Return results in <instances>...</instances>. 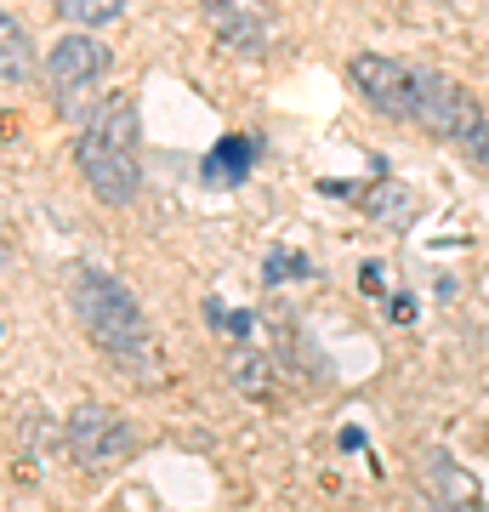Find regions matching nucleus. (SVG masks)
Returning a JSON list of instances; mask_svg holds the SVG:
<instances>
[{
	"label": "nucleus",
	"mask_w": 489,
	"mask_h": 512,
	"mask_svg": "<svg viewBox=\"0 0 489 512\" xmlns=\"http://www.w3.org/2000/svg\"><path fill=\"white\" fill-rule=\"evenodd\" d=\"M69 296H74V319H80V330L97 342V353H103L120 376H131V382H160V348H154V330H148L137 296H131L120 279L97 274V268H74Z\"/></svg>",
	"instance_id": "obj_1"
},
{
	"label": "nucleus",
	"mask_w": 489,
	"mask_h": 512,
	"mask_svg": "<svg viewBox=\"0 0 489 512\" xmlns=\"http://www.w3.org/2000/svg\"><path fill=\"white\" fill-rule=\"evenodd\" d=\"M137 137H143V120H137V103L126 92L103 97L91 120L80 126V143H74V165L86 188L103 205H131L137 188H143V160H137Z\"/></svg>",
	"instance_id": "obj_2"
},
{
	"label": "nucleus",
	"mask_w": 489,
	"mask_h": 512,
	"mask_svg": "<svg viewBox=\"0 0 489 512\" xmlns=\"http://www.w3.org/2000/svg\"><path fill=\"white\" fill-rule=\"evenodd\" d=\"M63 450L80 473H114L137 450V427L109 404H74V416L63 421Z\"/></svg>",
	"instance_id": "obj_3"
},
{
	"label": "nucleus",
	"mask_w": 489,
	"mask_h": 512,
	"mask_svg": "<svg viewBox=\"0 0 489 512\" xmlns=\"http://www.w3.org/2000/svg\"><path fill=\"white\" fill-rule=\"evenodd\" d=\"M109 46L91 35H63L52 46V57H46V86H52L57 109L69 114V120H91V109L80 103L86 92H97V80L109 74Z\"/></svg>",
	"instance_id": "obj_4"
},
{
	"label": "nucleus",
	"mask_w": 489,
	"mask_h": 512,
	"mask_svg": "<svg viewBox=\"0 0 489 512\" xmlns=\"http://www.w3.org/2000/svg\"><path fill=\"white\" fill-rule=\"evenodd\" d=\"M427 137L438 143H467L472 131L484 126V114H478V97L450 80V74L438 69H416V114H410Z\"/></svg>",
	"instance_id": "obj_5"
},
{
	"label": "nucleus",
	"mask_w": 489,
	"mask_h": 512,
	"mask_svg": "<svg viewBox=\"0 0 489 512\" xmlns=\"http://www.w3.org/2000/svg\"><path fill=\"white\" fill-rule=\"evenodd\" d=\"M347 80H353V92H359L376 114H387V120H410V114H416V69L399 63V57L359 52L347 63Z\"/></svg>",
	"instance_id": "obj_6"
},
{
	"label": "nucleus",
	"mask_w": 489,
	"mask_h": 512,
	"mask_svg": "<svg viewBox=\"0 0 489 512\" xmlns=\"http://www.w3.org/2000/svg\"><path fill=\"white\" fill-rule=\"evenodd\" d=\"M205 23H211L217 40L234 46V52H245V57L268 52V23L256 18L251 6H239V0H205Z\"/></svg>",
	"instance_id": "obj_7"
},
{
	"label": "nucleus",
	"mask_w": 489,
	"mask_h": 512,
	"mask_svg": "<svg viewBox=\"0 0 489 512\" xmlns=\"http://www.w3.org/2000/svg\"><path fill=\"white\" fill-rule=\"evenodd\" d=\"M364 217L376 222V228L404 234V228L421 217V194L410 183H399V177H376V183L364 188Z\"/></svg>",
	"instance_id": "obj_8"
},
{
	"label": "nucleus",
	"mask_w": 489,
	"mask_h": 512,
	"mask_svg": "<svg viewBox=\"0 0 489 512\" xmlns=\"http://www.w3.org/2000/svg\"><path fill=\"white\" fill-rule=\"evenodd\" d=\"M222 376H228V387L245 393V399H273V382H279L273 353L251 348V342H234V348L222 353Z\"/></svg>",
	"instance_id": "obj_9"
},
{
	"label": "nucleus",
	"mask_w": 489,
	"mask_h": 512,
	"mask_svg": "<svg viewBox=\"0 0 489 512\" xmlns=\"http://www.w3.org/2000/svg\"><path fill=\"white\" fill-rule=\"evenodd\" d=\"M251 160H256V137H222L211 154H205V183L211 188H239L251 177Z\"/></svg>",
	"instance_id": "obj_10"
},
{
	"label": "nucleus",
	"mask_w": 489,
	"mask_h": 512,
	"mask_svg": "<svg viewBox=\"0 0 489 512\" xmlns=\"http://www.w3.org/2000/svg\"><path fill=\"white\" fill-rule=\"evenodd\" d=\"M0 80H6V86H29V80H35V46H29V29H23L6 6H0Z\"/></svg>",
	"instance_id": "obj_11"
},
{
	"label": "nucleus",
	"mask_w": 489,
	"mask_h": 512,
	"mask_svg": "<svg viewBox=\"0 0 489 512\" xmlns=\"http://www.w3.org/2000/svg\"><path fill=\"white\" fill-rule=\"evenodd\" d=\"M427 473H433V490H438L444 507H461V512L478 507V478H472L467 467H455L450 456H427Z\"/></svg>",
	"instance_id": "obj_12"
},
{
	"label": "nucleus",
	"mask_w": 489,
	"mask_h": 512,
	"mask_svg": "<svg viewBox=\"0 0 489 512\" xmlns=\"http://www.w3.org/2000/svg\"><path fill=\"white\" fill-rule=\"evenodd\" d=\"M57 18L74 23V29H103V23H114L120 12H126V0H52Z\"/></svg>",
	"instance_id": "obj_13"
},
{
	"label": "nucleus",
	"mask_w": 489,
	"mask_h": 512,
	"mask_svg": "<svg viewBox=\"0 0 489 512\" xmlns=\"http://www.w3.org/2000/svg\"><path fill=\"white\" fill-rule=\"evenodd\" d=\"M18 444L29 450V456H40V450H63V421H52L46 410H23Z\"/></svg>",
	"instance_id": "obj_14"
},
{
	"label": "nucleus",
	"mask_w": 489,
	"mask_h": 512,
	"mask_svg": "<svg viewBox=\"0 0 489 512\" xmlns=\"http://www.w3.org/2000/svg\"><path fill=\"white\" fill-rule=\"evenodd\" d=\"M290 274H313V262H302L296 251H273L268 268H262V279H268V285H279V279H290Z\"/></svg>",
	"instance_id": "obj_15"
},
{
	"label": "nucleus",
	"mask_w": 489,
	"mask_h": 512,
	"mask_svg": "<svg viewBox=\"0 0 489 512\" xmlns=\"http://www.w3.org/2000/svg\"><path fill=\"white\" fill-rule=\"evenodd\" d=\"M387 319H393V325H410V319H416V296L393 291V296H387Z\"/></svg>",
	"instance_id": "obj_16"
},
{
	"label": "nucleus",
	"mask_w": 489,
	"mask_h": 512,
	"mask_svg": "<svg viewBox=\"0 0 489 512\" xmlns=\"http://www.w3.org/2000/svg\"><path fill=\"white\" fill-rule=\"evenodd\" d=\"M359 285H364L370 296H376L381 285H387V274H381V262H364V268H359Z\"/></svg>",
	"instance_id": "obj_17"
},
{
	"label": "nucleus",
	"mask_w": 489,
	"mask_h": 512,
	"mask_svg": "<svg viewBox=\"0 0 489 512\" xmlns=\"http://www.w3.org/2000/svg\"><path fill=\"white\" fill-rule=\"evenodd\" d=\"M433 512H461V507H433Z\"/></svg>",
	"instance_id": "obj_18"
}]
</instances>
